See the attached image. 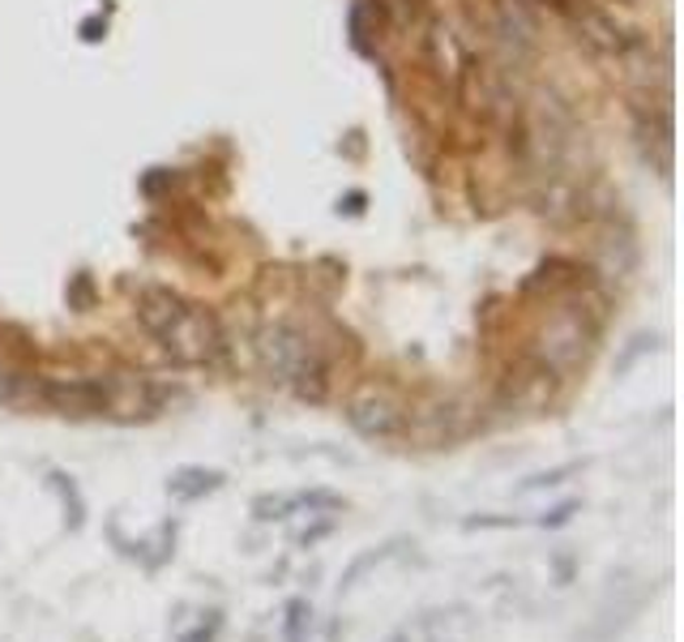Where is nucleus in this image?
Masks as SVG:
<instances>
[{
  "instance_id": "f257e3e1",
  "label": "nucleus",
  "mask_w": 684,
  "mask_h": 642,
  "mask_svg": "<svg viewBox=\"0 0 684 642\" xmlns=\"http://www.w3.org/2000/svg\"><path fill=\"white\" fill-rule=\"evenodd\" d=\"M257 360L266 368V377L287 386L296 398H308V403H321L326 398V356L313 338L304 335L300 326L291 322H270L261 326L257 335Z\"/></svg>"
},
{
  "instance_id": "f03ea898",
  "label": "nucleus",
  "mask_w": 684,
  "mask_h": 642,
  "mask_svg": "<svg viewBox=\"0 0 684 642\" xmlns=\"http://www.w3.org/2000/svg\"><path fill=\"white\" fill-rule=\"evenodd\" d=\"M591 338H595V326L577 308H561V313H552L544 326L535 330L531 356L547 364L556 377H565V373H574L577 364L591 356Z\"/></svg>"
},
{
  "instance_id": "7ed1b4c3",
  "label": "nucleus",
  "mask_w": 684,
  "mask_h": 642,
  "mask_svg": "<svg viewBox=\"0 0 684 642\" xmlns=\"http://www.w3.org/2000/svg\"><path fill=\"white\" fill-rule=\"evenodd\" d=\"M475 424H479L475 403H466V398H428V403H419L410 412L403 433H407V442H415V446L445 450L466 442L475 433Z\"/></svg>"
},
{
  "instance_id": "20e7f679",
  "label": "nucleus",
  "mask_w": 684,
  "mask_h": 642,
  "mask_svg": "<svg viewBox=\"0 0 684 642\" xmlns=\"http://www.w3.org/2000/svg\"><path fill=\"white\" fill-rule=\"evenodd\" d=\"M159 343L171 360L180 364H215L222 352V330L219 322L197 305H180V313L159 330Z\"/></svg>"
},
{
  "instance_id": "39448f33",
  "label": "nucleus",
  "mask_w": 684,
  "mask_h": 642,
  "mask_svg": "<svg viewBox=\"0 0 684 642\" xmlns=\"http://www.w3.org/2000/svg\"><path fill=\"white\" fill-rule=\"evenodd\" d=\"M556 373L539 364L535 356H526V360L505 377V386L496 394V403H500V412H514V416H539L552 407V398H556Z\"/></svg>"
},
{
  "instance_id": "423d86ee",
  "label": "nucleus",
  "mask_w": 684,
  "mask_h": 642,
  "mask_svg": "<svg viewBox=\"0 0 684 642\" xmlns=\"http://www.w3.org/2000/svg\"><path fill=\"white\" fill-rule=\"evenodd\" d=\"M347 424L356 428L364 442H389L403 433L407 424V407L394 391H381V386H368L359 391L351 403H347Z\"/></svg>"
},
{
  "instance_id": "0eeeda50",
  "label": "nucleus",
  "mask_w": 684,
  "mask_h": 642,
  "mask_svg": "<svg viewBox=\"0 0 684 642\" xmlns=\"http://www.w3.org/2000/svg\"><path fill=\"white\" fill-rule=\"evenodd\" d=\"M43 398L56 416L65 419L103 416V377H60V382L43 386Z\"/></svg>"
},
{
  "instance_id": "6e6552de",
  "label": "nucleus",
  "mask_w": 684,
  "mask_h": 642,
  "mask_svg": "<svg viewBox=\"0 0 684 642\" xmlns=\"http://www.w3.org/2000/svg\"><path fill=\"white\" fill-rule=\"evenodd\" d=\"M155 412V391L137 373H111L103 377V416L111 419H141Z\"/></svg>"
},
{
  "instance_id": "1a4fd4ad",
  "label": "nucleus",
  "mask_w": 684,
  "mask_h": 642,
  "mask_svg": "<svg viewBox=\"0 0 684 642\" xmlns=\"http://www.w3.org/2000/svg\"><path fill=\"white\" fill-rule=\"evenodd\" d=\"M424 60H428V69L437 73L440 82L449 86H463V73H466V48H463V39L454 34V30L445 27V22H433L428 27V39H424Z\"/></svg>"
},
{
  "instance_id": "9d476101",
  "label": "nucleus",
  "mask_w": 684,
  "mask_h": 642,
  "mask_svg": "<svg viewBox=\"0 0 684 642\" xmlns=\"http://www.w3.org/2000/svg\"><path fill=\"white\" fill-rule=\"evenodd\" d=\"M574 30L582 43H591L595 52L603 57H621V52H630L633 34L612 13H603V9H577L574 13Z\"/></svg>"
},
{
  "instance_id": "9b49d317",
  "label": "nucleus",
  "mask_w": 684,
  "mask_h": 642,
  "mask_svg": "<svg viewBox=\"0 0 684 642\" xmlns=\"http://www.w3.org/2000/svg\"><path fill=\"white\" fill-rule=\"evenodd\" d=\"M227 475L215 472V467H176L167 475V497L171 502H201L210 493H219Z\"/></svg>"
},
{
  "instance_id": "f8f14e48",
  "label": "nucleus",
  "mask_w": 684,
  "mask_h": 642,
  "mask_svg": "<svg viewBox=\"0 0 684 642\" xmlns=\"http://www.w3.org/2000/svg\"><path fill=\"white\" fill-rule=\"evenodd\" d=\"M180 296L176 292H167V287H141V296H137V322L150 330V335H159L167 322L180 313Z\"/></svg>"
},
{
  "instance_id": "ddd939ff",
  "label": "nucleus",
  "mask_w": 684,
  "mask_h": 642,
  "mask_svg": "<svg viewBox=\"0 0 684 642\" xmlns=\"http://www.w3.org/2000/svg\"><path fill=\"white\" fill-rule=\"evenodd\" d=\"M48 484L56 488V497H60V505H65V523H69V531H78L86 523V497L82 488L73 484V475L65 472H52L48 475Z\"/></svg>"
},
{
  "instance_id": "4468645a",
  "label": "nucleus",
  "mask_w": 684,
  "mask_h": 642,
  "mask_svg": "<svg viewBox=\"0 0 684 642\" xmlns=\"http://www.w3.org/2000/svg\"><path fill=\"white\" fill-rule=\"evenodd\" d=\"M470 639V616L466 609H449V613L428 616V642H466Z\"/></svg>"
},
{
  "instance_id": "2eb2a0df",
  "label": "nucleus",
  "mask_w": 684,
  "mask_h": 642,
  "mask_svg": "<svg viewBox=\"0 0 684 642\" xmlns=\"http://www.w3.org/2000/svg\"><path fill=\"white\" fill-rule=\"evenodd\" d=\"M308 634H313V604L296 595L282 609V642H308Z\"/></svg>"
},
{
  "instance_id": "dca6fc26",
  "label": "nucleus",
  "mask_w": 684,
  "mask_h": 642,
  "mask_svg": "<svg viewBox=\"0 0 684 642\" xmlns=\"http://www.w3.org/2000/svg\"><path fill=\"white\" fill-rule=\"evenodd\" d=\"M22 391H27V368L0 343V403H18Z\"/></svg>"
},
{
  "instance_id": "f3484780",
  "label": "nucleus",
  "mask_w": 684,
  "mask_h": 642,
  "mask_svg": "<svg viewBox=\"0 0 684 642\" xmlns=\"http://www.w3.org/2000/svg\"><path fill=\"white\" fill-rule=\"evenodd\" d=\"M291 514H300L296 493H261V497L252 502V518H257V523H282V518H291Z\"/></svg>"
},
{
  "instance_id": "a211bd4d",
  "label": "nucleus",
  "mask_w": 684,
  "mask_h": 642,
  "mask_svg": "<svg viewBox=\"0 0 684 642\" xmlns=\"http://www.w3.org/2000/svg\"><path fill=\"white\" fill-rule=\"evenodd\" d=\"M296 502H300V514H334V510H343V497L338 493H329V488H308V493H296Z\"/></svg>"
},
{
  "instance_id": "6ab92c4d",
  "label": "nucleus",
  "mask_w": 684,
  "mask_h": 642,
  "mask_svg": "<svg viewBox=\"0 0 684 642\" xmlns=\"http://www.w3.org/2000/svg\"><path fill=\"white\" fill-rule=\"evenodd\" d=\"M394 549H398V544H385V549H377V553H364V557L351 561V570L343 574V591H351V586H356L359 579H364V574L373 570V565H381V561L394 557Z\"/></svg>"
},
{
  "instance_id": "aec40b11",
  "label": "nucleus",
  "mask_w": 684,
  "mask_h": 642,
  "mask_svg": "<svg viewBox=\"0 0 684 642\" xmlns=\"http://www.w3.org/2000/svg\"><path fill=\"white\" fill-rule=\"evenodd\" d=\"M219 630H222V613L219 609H210V613H201L197 616V625L192 630H185L176 642H215L219 639Z\"/></svg>"
},
{
  "instance_id": "412c9836",
  "label": "nucleus",
  "mask_w": 684,
  "mask_h": 642,
  "mask_svg": "<svg viewBox=\"0 0 684 642\" xmlns=\"http://www.w3.org/2000/svg\"><path fill=\"white\" fill-rule=\"evenodd\" d=\"M577 463H565V467H552V472H539L531 475V480H522L518 493H539V488H556V484H565V475H574Z\"/></svg>"
},
{
  "instance_id": "4be33fe9",
  "label": "nucleus",
  "mask_w": 684,
  "mask_h": 642,
  "mask_svg": "<svg viewBox=\"0 0 684 642\" xmlns=\"http://www.w3.org/2000/svg\"><path fill=\"white\" fill-rule=\"evenodd\" d=\"M577 510H582V502H561V505H552V510H544V514H539V527H547V531L565 527V523H574Z\"/></svg>"
},
{
  "instance_id": "5701e85b",
  "label": "nucleus",
  "mask_w": 684,
  "mask_h": 642,
  "mask_svg": "<svg viewBox=\"0 0 684 642\" xmlns=\"http://www.w3.org/2000/svg\"><path fill=\"white\" fill-rule=\"evenodd\" d=\"M334 527H338V518H321V523L304 527L300 535H296V544H300V549H313V544H317V540H326V535H329Z\"/></svg>"
},
{
  "instance_id": "b1692460",
  "label": "nucleus",
  "mask_w": 684,
  "mask_h": 642,
  "mask_svg": "<svg viewBox=\"0 0 684 642\" xmlns=\"http://www.w3.org/2000/svg\"><path fill=\"white\" fill-rule=\"evenodd\" d=\"M389 642H410V639H407V634H394V639H389Z\"/></svg>"
},
{
  "instance_id": "393cba45",
  "label": "nucleus",
  "mask_w": 684,
  "mask_h": 642,
  "mask_svg": "<svg viewBox=\"0 0 684 642\" xmlns=\"http://www.w3.org/2000/svg\"><path fill=\"white\" fill-rule=\"evenodd\" d=\"M556 4H565V0H556Z\"/></svg>"
}]
</instances>
